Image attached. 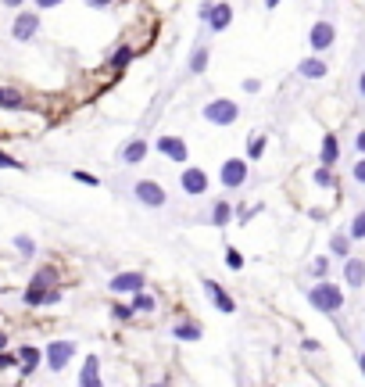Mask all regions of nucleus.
Wrapping results in <instances>:
<instances>
[{"label":"nucleus","instance_id":"38","mask_svg":"<svg viewBox=\"0 0 365 387\" xmlns=\"http://www.w3.org/2000/svg\"><path fill=\"white\" fill-rule=\"evenodd\" d=\"M112 316H115L118 322H125V319H133V305H115V309H112Z\"/></svg>","mask_w":365,"mask_h":387},{"label":"nucleus","instance_id":"2","mask_svg":"<svg viewBox=\"0 0 365 387\" xmlns=\"http://www.w3.org/2000/svg\"><path fill=\"white\" fill-rule=\"evenodd\" d=\"M129 198L143 208H168V190L158 180H133L129 183Z\"/></svg>","mask_w":365,"mask_h":387},{"label":"nucleus","instance_id":"20","mask_svg":"<svg viewBox=\"0 0 365 387\" xmlns=\"http://www.w3.org/2000/svg\"><path fill=\"white\" fill-rule=\"evenodd\" d=\"M208 61H211V47H208V43H197V47H193V54H190V64H186V69H190L193 76H204V72H208Z\"/></svg>","mask_w":365,"mask_h":387},{"label":"nucleus","instance_id":"40","mask_svg":"<svg viewBox=\"0 0 365 387\" xmlns=\"http://www.w3.org/2000/svg\"><path fill=\"white\" fill-rule=\"evenodd\" d=\"M355 150H358V158H365V129L355 137Z\"/></svg>","mask_w":365,"mask_h":387},{"label":"nucleus","instance_id":"35","mask_svg":"<svg viewBox=\"0 0 365 387\" xmlns=\"http://www.w3.org/2000/svg\"><path fill=\"white\" fill-rule=\"evenodd\" d=\"M0 169H15V172H21V169H26V162H18V158H11V155H4V150H0Z\"/></svg>","mask_w":365,"mask_h":387},{"label":"nucleus","instance_id":"6","mask_svg":"<svg viewBox=\"0 0 365 387\" xmlns=\"http://www.w3.org/2000/svg\"><path fill=\"white\" fill-rule=\"evenodd\" d=\"M179 190L186 194V198H204L208 194V172L197 169V165H186L179 172Z\"/></svg>","mask_w":365,"mask_h":387},{"label":"nucleus","instance_id":"33","mask_svg":"<svg viewBox=\"0 0 365 387\" xmlns=\"http://www.w3.org/2000/svg\"><path fill=\"white\" fill-rule=\"evenodd\" d=\"M54 276H57V269H51V266H47V269H39V273L33 276V284H43V287H51V284H54Z\"/></svg>","mask_w":365,"mask_h":387},{"label":"nucleus","instance_id":"14","mask_svg":"<svg viewBox=\"0 0 365 387\" xmlns=\"http://www.w3.org/2000/svg\"><path fill=\"white\" fill-rule=\"evenodd\" d=\"M143 284H147L143 273H115L107 287H112V294H136V291H143Z\"/></svg>","mask_w":365,"mask_h":387},{"label":"nucleus","instance_id":"27","mask_svg":"<svg viewBox=\"0 0 365 387\" xmlns=\"http://www.w3.org/2000/svg\"><path fill=\"white\" fill-rule=\"evenodd\" d=\"M15 248H18V255H26V258L36 255V241H33V237H26V233H18V237H15Z\"/></svg>","mask_w":365,"mask_h":387},{"label":"nucleus","instance_id":"12","mask_svg":"<svg viewBox=\"0 0 365 387\" xmlns=\"http://www.w3.org/2000/svg\"><path fill=\"white\" fill-rule=\"evenodd\" d=\"M21 301H26L29 309L54 305V301H61V291H57V287H43V284H29V291L21 294Z\"/></svg>","mask_w":365,"mask_h":387},{"label":"nucleus","instance_id":"11","mask_svg":"<svg viewBox=\"0 0 365 387\" xmlns=\"http://www.w3.org/2000/svg\"><path fill=\"white\" fill-rule=\"evenodd\" d=\"M201 291L211 298V305L219 309V312H226V316H233V312H236V301L229 298V291H222V287H219V280H208V276H204V280H201Z\"/></svg>","mask_w":365,"mask_h":387},{"label":"nucleus","instance_id":"30","mask_svg":"<svg viewBox=\"0 0 365 387\" xmlns=\"http://www.w3.org/2000/svg\"><path fill=\"white\" fill-rule=\"evenodd\" d=\"M312 180H315V187H333V169H326V165H319Z\"/></svg>","mask_w":365,"mask_h":387},{"label":"nucleus","instance_id":"47","mask_svg":"<svg viewBox=\"0 0 365 387\" xmlns=\"http://www.w3.org/2000/svg\"><path fill=\"white\" fill-rule=\"evenodd\" d=\"M265 8H279V0H265Z\"/></svg>","mask_w":365,"mask_h":387},{"label":"nucleus","instance_id":"13","mask_svg":"<svg viewBox=\"0 0 365 387\" xmlns=\"http://www.w3.org/2000/svg\"><path fill=\"white\" fill-rule=\"evenodd\" d=\"M158 150H161L168 162H176V165H186V158H190L183 137H158Z\"/></svg>","mask_w":365,"mask_h":387},{"label":"nucleus","instance_id":"10","mask_svg":"<svg viewBox=\"0 0 365 387\" xmlns=\"http://www.w3.org/2000/svg\"><path fill=\"white\" fill-rule=\"evenodd\" d=\"M147 150H150V147H147L143 137H129V140L118 147V162L129 165V169H133V165H143V162H147Z\"/></svg>","mask_w":365,"mask_h":387},{"label":"nucleus","instance_id":"4","mask_svg":"<svg viewBox=\"0 0 365 387\" xmlns=\"http://www.w3.org/2000/svg\"><path fill=\"white\" fill-rule=\"evenodd\" d=\"M197 15H201V22H204L211 33H226V29H229V22H233L229 0H204Z\"/></svg>","mask_w":365,"mask_h":387},{"label":"nucleus","instance_id":"15","mask_svg":"<svg viewBox=\"0 0 365 387\" xmlns=\"http://www.w3.org/2000/svg\"><path fill=\"white\" fill-rule=\"evenodd\" d=\"M326 72L330 69H326V61H322L319 54H312V58H305V61L297 64V76L301 79H326Z\"/></svg>","mask_w":365,"mask_h":387},{"label":"nucleus","instance_id":"36","mask_svg":"<svg viewBox=\"0 0 365 387\" xmlns=\"http://www.w3.org/2000/svg\"><path fill=\"white\" fill-rule=\"evenodd\" d=\"M258 212H262V205H247V208H240V212H236V223H247V219H254Z\"/></svg>","mask_w":365,"mask_h":387},{"label":"nucleus","instance_id":"16","mask_svg":"<svg viewBox=\"0 0 365 387\" xmlns=\"http://www.w3.org/2000/svg\"><path fill=\"white\" fill-rule=\"evenodd\" d=\"M344 284H348V287H362L365 284V262H362V258H344Z\"/></svg>","mask_w":365,"mask_h":387},{"label":"nucleus","instance_id":"22","mask_svg":"<svg viewBox=\"0 0 365 387\" xmlns=\"http://www.w3.org/2000/svg\"><path fill=\"white\" fill-rule=\"evenodd\" d=\"M0 108H4V112H21V108H26V97L18 90H11V86H0Z\"/></svg>","mask_w":365,"mask_h":387},{"label":"nucleus","instance_id":"39","mask_svg":"<svg viewBox=\"0 0 365 387\" xmlns=\"http://www.w3.org/2000/svg\"><path fill=\"white\" fill-rule=\"evenodd\" d=\"M115 0H86V8H94V11H104V8H112Z\"/></svg>","mask_w":365,"mask_h":387},{"label":"nucleus","instance_id":"8","mask_svg":"<svg viewBox=\"0 0 365 387\" xmlns=\"http://www.w3.org/2000/svg\"><path fill=\"white\" fill-rule=\"evenodd\" d=\"M333 43H337V29H333V22H326V18L315 22L312 33H308V47H312L315 54H322V51H330Z\"/></svg>","mask_w":365,"mask_h":387},{"label":"nucleus","instance_id":"26","mask_svg":"<svg viewBox=\"0 0 365 387\" xmlns=\"http://www.w3.org/2000/svg\"><path fill=\"white\" fill-rule=\"evenodd\" d=\"M265 147H269V140L262 133H251L247 137V162H258V158L265 155Z\"/></svg>","mask_w":365,"mask_h":387},{"label":"nucleus","instance_id":"32","mask_svg":"<svg viewBox=\"0 0 365 387\" xmlns=\"http://www.w3.org/2000/svg\"><path fill=\"white\" fill-rule=\"evenodd\" d=\"M308 273L319 276V280H326V273H330V258H315V262L308 266Z\"/></svg>","mask_w":365,"mask_h":387},{"label":"nucleus","instance_id":"1","mask_svg":"<svg viewBox=\"0 0 365 387\" xmlns=\"http://www.w3.org/2000/svg\"><path fill=\"white\" fill-rule=\"evenodd\" d=\"M308 305L319 309V312H326V316H333V312L344 309V291L333 284V280H319V284L308 291Z\"/></svg>","mask_w":365,"mask_h":387},{"label":"nucleus","instance_id":"42","mask_svg":"<svg viewBox=\"0 0 365 387\" xmlns=\"http://www.w3.org/2000/svg\"><path fill=\"white\" fill-rule=\"evenodd\" d=\"M244 90L247 94H258V90H262V83H258V79H244Z\"/></svg>","mask_w":365,"mask_h":387},{"label":"nucleus","instance_id":"18","mask_svg":"<svg viewBox=\"0 0 365 387\" xmlns=\"http://www.w3.org/2000/svg\"><path fill=\"white\" fill-rule=\"evenodd\" d=\"M337 158H340V140H337L333 133H326V137H322V150H319V165L333 169Z\"/></svg>","mask_w":365,"mask_h":387},{"label":"nucleus","instance_id":"48","mask_svg":"<svg viewBox=\"0 0 365 387\" xmlns=\"http://www.w3.org/2000/svg\"><path fill=\"white\" fill-rule=\"evenodd\" d=\"M358 366H362V373H365V352H362V359H358Z\"/></svg>","mask_w":365,"mask_h":387},{"label":"nucleus","instance_id":"24","mask_svg":"<svg viewBox=\"0 0 365 387\" xmlns=\"http://www.w3.org/2000/svg\"><path fill=\"white\" fill-rule=\"evenodd\" d=\"M172 337H179V341H201V327L193 319H179L176 327H172Z\"/></svg>","mask_w":365,"mask_h":387},{"label":"nucleus","instance_id":"3","mask_svg":"<svg viewBox=\"0 0 365 387\" xmlns=\"http://www.w3.org/2000/svg\"><path fill=\"white\" fill-rule=\"evenodd\" d=\"M201 119H204L208 126L226 129V126H233L236 119H240V104L229 101V97H215V101H208V104L201 108Z\"/></svg>","mask_w":365,"mask_h":387},{"label":"nucleus","instance_id":"44","mask_svg":"<svg viewBox=\"0 0 365 387\" xmlns=\"http://www.w3.org/2000/svg\"><path fill=\"white\" fill-rule=\"evenodd\" d=\"M0 4H4V8H21L26 0H0Z\"/></svg>","mask_w":365,"mask_h":387},{"label":"nucleus","instance_id":"25","mask_svg":"<svg viewBox=\"0 0 365 387\" xmlns=\"http://www.w3.org/2000/svg\"><path fill=\"white\" fill-rule=\"evenodd\" d=\"M129 305H133V312H154V309H158V298H154V294H147V291H136Z\"/></svg>","mask_w":365,"mask_h":387},{"label":"nucleus","instance_id":"7","mask_svg":"<svg viewBox=\"0 0 365 387\" xmlns=\"http://www.w3.org/2000/svg\"><path fill=\"white\" fill-rule=\"evenodd\" d=\"M39 26H43L39 11H21V15H15V22H11V36H15L18 43H29V40H36Z\"/></svg>","mask_w":365,"mask_h":387},{"label":"nucleus","instance_id":"28","mask_svg":"<svg viewBox=\"0 0 365 387\" xmlns=\"http://www.w3.org/2000/svg\"><path fill=\"white\" fill-rule=\"evenodd\" d=\"M133 54H136L133 47H118V51L112 54V69H125V64L133 61Z\"/></svg>","mask_w":365,"mask_h":387},{"label":"nucleus","instance_id":"31","mask_svg":"<svg viewBox=\"0 0 365 387\" xmlns=\"http://www.w3.org/2000/svg\"><path fill=\"white\" fill-rule=\"evenodd\" d=\"M226 266H229L233 273H240V269H244V255L236 251V248H226Z\"/></svg>","mask_w":365,"mask_h":387},{"label":"nucleus","instance_id":"37","mask_svg":"<svg viewBox=\"0 0 365 387\" xmlns=\"http://www.w3.org/2000/svg\"><path fill=\"white\" fill-rule=\"evenodd\" d=\"M72 180H75V183H86V187H97V183H100L97 176H90V172H82V169L72 172Z\"/></svg>","mask_w":365,"mask_h":387},{"label":"nucleus","instance_id":"21","mask_svg":"<svg viewBox=\"0 0 365 387\" xmlns=\"http://www.w3.org/2000/svg\"><path fill=\"white\" fill-rule=\"evenodd\" d=\"M39 359H43V352H39V348H33V344H26V348L18 352V362H21V377H33V373L39 370Z\"/></svg>","mask_w":365,"mask_h":387},{"label":"nucleus","instance_id":"41","mask_svg":"<svg viewBox=\"0 0 365 387\" xmlns=\"http://www.w3.org/2000/svg\"><path fill=\"white\" fill-rule=\"evenodd\" d=\"M39 11H51V8H61V0H36Z\"/></svg>","mask_w":365,"mask_h":387},{"label":"nucleus","instance_id":"19","mask_svg":"<svg viewBox=\"0 0 365 387\" xmlns=\"http://www.w3.org/2000/svg\"><path fill=\"white\" fill-rule=\"evenodd\" d=\"M79 387H104L100 384V362H97V355H86V366H82V373H79Z\"/></svg>","mask_w":365,"mask_h":387},{"label":"nucleus","instance_id":"29","mask_svg":"<svg viewBox=\"0 0 365 387\" xmlns=\"http://www.w3.org/2000/svg\"><path fill=\"white\" fill-rule=\"evenodd\" d=\"M351 241H365V212H358L355 219H351V230H348Z\"/></svg>","mask_w":365,"mask_h":387},{"label":"nucleus","instance_id":"43","mask_svg":"<svg viewBox=\"0 0 365 387\" xmlns=\"http://www.w3.org/2000/svg\"><path fill=\"white\" fill-rule=\"evenodd\" d=\"M18 359L15 355H8V352H0V370H8V366H15Z\"/></svg>","mask_w":365,"mask_h":387},{"label":"nucleus","instance_id":"46","mask_svg":"<svg viewBox=\"0 0 365 387\" xmlns=\"http://www.w3.org/2000/svg\"><path fill=\"white\" fill-rule=\"evenodd\" d=\"M4 348H8V334H4V330H0V352H4Z\"/></svg>","mask_w":365,"mask_h":387},{"label":"nucleus","instance_id":"34","mask_svg":"<svg viewBox=\"0 0 365 387\" xmlns=\"http://www.w3.org/2000/svg\"><path fill=\"white\" fill-rule=\"evenodd\" d=\"M351 180H355L358 187H365V158H358V162L351 165Z\"/></svg>","mask_w":365,"mask_h":387},{"label":"nucleus","instance_id":"23","mask_svg":"<svg viewBox=\"0 0 365 387\" xmlns=\"http://www.w3.org/2000/svg\"><path fill=\"white\" fill-rule=\"evenodd\" d=\"M330 255L340 258V262H344V258H351V237L348 233H333L330 237Z\"/></svg>","mask_w":365,"mask_h":387},{"label":"nucleus","instance_id":"17","mask_svg":"<svg viewBox=\"0 0 365 387\" xmlns=\"http://www.w3.org/2000/svg\"><path fill=\"white\" fill-rule=\"evenodd\" d=\"M229 219H236L233 205H229V201H211V208H208V223H211V226H229Z\"/></svg>","mask_w":365,"mask_h":387},{"label":"nucleus","instance_id":"5","mask_svg":"<svg viewBox=\"0 0 365 387\" xmlns=\"http://www.w3.org/2000/svg\"><path fill=\"white\" fill-rule=\"evenodd\" d=\"M219 183L226 190H240L251 183V162L247 158H226L222 169H219Z\"/></svg>","mask_w":365,"mask_h":387},{"label":"nucleus","instance_id":"45","mask_svg":"<svg viewBox=\"0 0 365 387\" xmlns=\"http://www.w3.org/2000/svg\"><path fill=\"white\" fill-rule=\"evenodd\" d=\"M358 94H362V97H365V72H362V76H358Z\"/></svg>","mask_w":365,"mask_h":387},{"label":"nucleus","instance_id":"9","mask_svg":"<svg viewBox=\"0 0 365 387\" xmlns=\"http://www.w3.org/2000/svg\"><path fill=\"white\" fill-rule=\"evenodd\" d=\"M43 355H47V366H51V370H54V373H61L64 366L72 362V355H75V344H72V341H51Z\"/></svg>","mask_w":365,"mask_h":387}]
</instances>
